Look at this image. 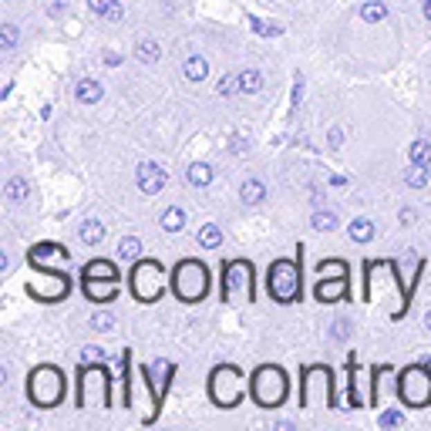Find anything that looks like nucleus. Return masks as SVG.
Returning a JSON list of instances; mask_svg holds the SVG:
<instances>
[{
	"mask_svg": "<svg viewBox=\"0 0 431 431\" xmlns=\"http://www.w3.org/2000/svg\"><path fill=\"white\" fill-rule=\"evenodd\" d=\"M158 54H162V48H158L155 41H142V44L135 48V57H138L142 64H155V61H158Z\"/></svg>",
	"mask_w": 431,
	"mask_h": 431,
	"instance_id": "29",
	"label": "nucleus"
},
{
	"mask_svg": "<svg viewBox=\"0 0 431 431\" xmlns=\"http://www.w3.org/2000/svg\"><path fill=\"white\" fill-rule=\"evenodd\" d=\"M7 199H10V203H24L27 199V182L21 176H14L7 182Z\"/></svg>",
	"mask_w": 431,
	"mask_h": 431,
	"instance_id": "31",
	"label": "nucleus"
},
{
	"mask_svg": "<svg viewBox=\"0 0 431 431\" xmlns=\"http://www.w3.org/2000/svg\"><path fill=\"white\" fill-rule=\"evenodd\" d=\"M313 297L320 304H337L340 297H347V273L344 277H320V283L313 286Z\"/></svg>",
	"mask_w": 431,
	"mask_h": 431,
	"instance_id": "11",
	"label": "nucleus"
},
{
	"mask_svg": "<svg viewBox=\"0 0 431 431\" xmlns=\"http://www.w3.org/2000/svg\"><path fill=\"white\" fill-rule=\"evenodd\" d=\"M152 378H145L149 384H152V394H155V401H162L165 398V391H169V374H172V364L169 360H155L152 367H145Z\"/></svg>",
	"mask_w": 431,
	"mask_h": 431,
	"instance_id": "14",
	"label": "nucleus"
},
{
	"mask_svg": "<svg viewBox=\"0 0 431 431\" xmlns=\"http://www.w3.org/2000/svg\"><path fill=\"white\" fill-rule=\"evenodd\" d=\"M27 398H30V405L37 407L61 405V398H64V374L57 367H51V364L34 367L30 378H27Z\"/></svg>",
	"mask_w": 431,
	"mask_h": 431,
	"instance_id": "3",
	"label": "nucleus"
},
{
	"mask_svg": "<svg viewBox=\"0 0 431 431\" xmlns=\"http://www.w3.org/2000/svg\"><path fill=\"white\" fill-rule=\"evenodd\" d=\"M398 398L411 407H428L431 405V367L425 364H411L398 374Z\"/></svg>",
	"mask_w": 431,
	"mask_h": 431,
	"instance_id": "7",
	"label": "nucleus"
},
{
	"mask_svg": "<svg viewBox=\"0 0 431 431\" xmlns=\"http://www.w3.org/2000/svg\"><path fill=\"white\" fill-rule=\"evenodd\" d=\"M425 327L431 330V310H428V313H425Z\"/></svg>",
	"mask_w": 431,
	"mask_h": 431,
	"instance_id": "45",
	"label": "nucleus"
},
{
	"mask_svg": "<svg viewBox=\"0 0 431 431\" xmlns=\"http://www.w3.org/2000/svg\"><path fill=\"white\" fill-rule=\"evenodd\" d=\"M405 182L411 185V189H425L431 182V172H428V165H421V162H411L405 169Z\"/></svg>",
	"mask_w": 431,
	"mask_h": 431,
	"instance_id": "18",
	"label": "nucleus"
},
{
	"mask_svg": "<svg viewBox=\"0 0 431 431\" xmlns=\"http://www.w3.org/2000/svg\"><path fill=\"white\" fill-rule=\"evenodd\" d=\"M81 357L95 364V360H102V357H104V351H102V347H95V344H91V347H84V351H81Z\"/></svg>",
	"mask_w": 431,
	"mask_h": 431,
	"instance_id": "40",
	"label": "nucleus"
},
{
	"mask_svg": "<svg viewBox=\"0 0 431 431\" xmlns=\"http://www.w3.org/2000/svg\"><path fill=\"white\" fill-rule=\"evenodd\" d=\"M317 273H320V277H344V273H347V263H344V259H320V263H317Z\"/></svg>",
	"mask_w": 431,
	"mask_h": 431,
	"instance_id": "30",
	"label": "nucleus"
},
{
	"mask_svg": "<svg viewBox=\"0 0 431 431\" xmlns=\"http://www.w3.org/2000/svg\"><path fill=\"white\" fill-rule=\"evenodd\" d=\"M128 283H131L135 300L155 304V300L165 293V270H162V263H155V259H135Z\"/></svg>",
	"mask_w": 431,
	"mask_h": 431,
	"instance_id": "5",
	"label": "nucleus"
},
{
	"mask_svg": "<svg viewBox=\"0 0 431 431\" xmlns=\"http://www.w3.org/2000/svg\"><path fill=\"white\" fill-rule=\"evenodd\" d=\"M135 182H138V189L145 192V196H155V192H162L165 189V169L162 165H155V162H142L138 169H135Z\"/></svg>",
	"mask_w": 431,
	"mask_h": 431,
	"instance_id": "10",
	"label": "nucleus"
},
{
	"mask_svg": "<svg viewBox=\"0 0 431 431\" xmlns=\"http://www.w3.org/2000/svg\"><path fill=\"white\" fill-rule=\"evenodd\" d=\"M327 142H330V149H340L344 145V128H330Z\"/></svg>",
	"mask_w": 431,
	"mask_h": 431,
	"instance_id": "39",
	"label": "nucleus"
},
{
	"mask_svg": "<svg viewBox=\"0 0 431 431\" xmlns=\"http://www.w3.org/2000/svg\"><path fill=\"white\" fill-rule=\"evenodd\" d=\"M182 226H185V212H182L178 205H169V209L162 212V229H165V232H178Z\"/></svg>",
	"mask_w": 431,
	"mask_h": 431,
	"instance_id": "25",
	"label": "nucleus"
},
{
	"mask_svg": "<svg viewBox=\"0 0 431 431\" xmlns=\"http://www.w3.org/2000/svg\"><path fill=\"white\" fill-rule=\"evenodd\" d=\"M81 286H84V297H88V300H95V304H104V300H115V297H118V279H91V277H84V279H81Z\"/></svg>",
	"mask_w": 431,
	"mask_h": 431,
	"instance_id": "13",
	"label": "nucleus"
},
{
	"mask_svg": "<svg viewBox=\"0 0 431 431\" xmlns=\"http://www.w3.org/2000/svg\"><path fill=\"white\" fill-rule=\"evenodd\" d=\"M401 421H405L401 411H384V414H380V428H398Z\"/></svg>",
	"mask_w": 431,
	"mask_h": 431,
	"instance_id": "36",
	"label": "nucleus"
},
{
	"mask_svg": "<svg viewBox=\"0 0 431 431\" xmlns=\"http://www.w3.org/2000/svg\"><path fill=\"white\" fill-rule=\"evenodd\" d=\"M425 17L431 21V0H425Z\"/></svg>",
	"mask_w": 431,
	"mask_h": 431,
	"instance_id": "44",
	"label": "nucleus"
},
{
	"mask_svg": "<svg viewBox=\"0 0 431 431\" xmlns=\"http://www.w3.org/2000/svg\"><path fill=\"white\" fill-rule=\"evenodd\" d=\"M199 246H203V250H219V246H223V232H219V226L205 223V226L199 229Z\"/></svg>",
	"mask_w": 431,
	"mask_h": 431,
	"instance_id": "24",
	"label": "nucleus"
},
{
	"mask_svg": "<svg viewBox=\"0 0 431 431\" xmlns=\"http://www.w3.org/2000/svg\"><path fill=\"white\" fill-rule=\"evenodd\" d=\"M310 223H313V229H320V232H330V229H337V216L320 209V212H313V219H310Z\"/></svg>",
	"mask_w": 431,
	"mask_h": 431,
	"instance_id": "32",
	"label": "nucleus"
},
{
	"mask_svg": "<svg viewBox=\"0 0 431 431\" xmlns=\"http://www.w3.org/2000/svg\"><path fill=\"white\" fill-rule=\"evenodd\" d=\"M84 277L91 279H118V270H115V263L111 259H91L88 266H84ZM81 277V279H84Z\"/></svg>",
	"mask_w": 431,
	"mask_h": 431,
	"instance_id": "17",
	"label": "nucleus"
},
{
	"mask_svg": "<svg viewBox=\"0 0 431 431\" xmlns=\"http://www.w3.org/2000/svg\"><path fill=\"white\" fill-rule=\"evenodd\" d=\"M27 293L37 297V300H44V304L64 300V297H68V277H64V273H48V270H41V279H30V283H27Z\"/></svg>",
	"mask_w": 431,
	"mask_h": 431,
	"instance_id": "8",
	"label": "nucleus"
},
{
	"mask_svg": "<svg viewBox=\"0 0 431 431\" xmlns=\"http://www.w3.org/2000/svg\"><path fill=\"white\" fill-rule=\"evenodd\" d=\"M246 149H250L246 138H232V152H246Z\"/></svg>",
	"mask_w": 431,
	"mask_h": 431,
	"instance_id": "42",
	"label": "nucleus"
},
{
	"mask_svg": "<svg viewBox=\"0 0 431 431\" xmlns=\"http://www.w3.org/2000/svg\"><path fill=\"white\" fill-rule=\"evenodd\" d=\"M172 293L182 304H199L209 293V270L199 259H182L172 270Z\"/></svg>",
	"mask_w": 431,
	"mask_h": 431,
	"instance_id": "2",
	"label": "nucleus"
},
{
	"mask_svg": "<svg viewBox=\"0 0 431 431\" xmlns=\"http://www.w3.org/2000/svg\"><path fill=\"white\" fill-rule=\"evenodd\" d=\"M239 199H243V205H259L266 199V185L259 178H246L243 189H239Z\"/></svg>",
	"mask_w": 431,
	"mask_h": 431,
	"instance_id": "16",
	"label": "nucleus"
},
{
	"mask_svg": "<svg viewBox=\"0 0 431 431\" xmlns=\"http://www.w3.org/2000/svg\"><path fill=\"white\" fill-rule=\"evenodd\" d=\"M27 259H30V266H34V270H48V263H54V259L68 263V250H64V246H57V243H37V246L27 253Z\"/></svg>",
	"mask_w": 431,
	"mask_h": 431,
	"instance_id": "12",
	"label": "nucleus"
},
{
	"mask_svg": "<svg viewBox=\"0 0 431 431\" xmlns=\"http://www.w3.org/2000/svg\"><path fill=\"white\" fill-rule=\"evenodd\" d=\"M360 17H364L367 24H378V21H384V17H387V7H384L380 0H367V3L360 7Z\"/></svg>",
	"mask_w": 431,
	"mask_h": 431,
	"instance_id": "27",
	"label": "nucleus"
},
{
	"mask_svg": "<svg viewBox=\"0 0 431 431\" xmlns=\"http://www.w3.org/2000/svg\"><path fill=\"white\" fill-rule=\"evenodd\" d=\"M14 44H17V27L3 24V27H0V48H3V51H10Z\"/></svg>",
	"mask_w": 431,
	"mask_h": 431,
	"instance_id": "34",
	"label": "nucleus"
},
{
	"mask_svg": "<svg viewBox=\"0 0 431 431\" xmlns=\"http://www.w3.org/2000/svg\"><path fill=\"white\" fill-rule=\"evenodd\" d=\"M182 71H185V77H189V81H205V75H209V64H205V57L192 54V57L182 64Z\"/></svg>",
	"mask_w": 431,
	"mask_h": 431,
	"instance_id": "22",
	"label": "nucleus"
},
{
	"mask_svg": "<svg viewBox=\"0 0 431 431\" xmlns=\"http://www.w3.org/2000/svg\"><path fill=\"white\" fill-rule=\"evenodd\" d=\"M185 178H189L192 185L205 189V185L212 182V165H209V162H192V165H189V172H185Z\"/></svg>",
	"mask_w": 431,
	"mask_h": 431,
	"instance_id": "20",
	"label": "nucleus"
},
{
	"mask_svg": "<svg viewBox=\"0 0 431 431\" xmlns=\"http://www.w3.org/2000/svg\"><path fill=\"white\" fill-rule=\"evenodd\" d=\"M259 88H263V75H259L256 68L239 71V91H243V95H256Z\"/></svg>",
	"mask_w": 431,
	"mask_h": 431,
	"instance_id": "23",
	"label": "nucleus"
},
{
	"mask_svg": "<svg viewBox=\"0 0 431 431\" xmlns=\"http://www.w3.org/2000/svg\"><path fill=\"white\" fill-rule=\"evenodd\" d=\"M337 340H344L347 333H351V320H333V330H330Z\"/></svg>",
	"mask_w": 431,
	"mask_h": 431,
	"instance_id": "38",
	"label": "nucleus"
},
{
	"mask_svg": "<svg viewBox=\"0 0 431 431\" xmlns=\"http://www.w3.org/2000/svg\"><path fill=\"white\" fill-rule=\"evenodd\" d=\"M266 290L277 304H293L300 300V263L293 259H277L270 263V273H266Z\"/></svg>",
	"mask_w": 431,
	"mask_h": 431,
	"instance_id": "6",
	"label": "nucleus"
},
{
	"mask_svg": "<svg viewBox=\"0 0 431 431\" xmlns=\"http://www.w3.org/2000/svg\"><path fill=\"white\" fill-rule=\"evenodd\" d=\"M104 17H108V21H122V3H115V7H111Z\"/></svg>",
	"mask_w": 431,
	"mask_h": 431,
	"instance_id": "41",
	"label": "nucleus"
},
{
	"mask_svg": "<svg viewBox=\"0 0 431 431\" xmlns=\"http://www.w3.org/2000/svg\"><path fill=\"white\" fill-rule=\"evenodd\" d=\"M286 391H290V380L277 364L256 367L253 378H250V394H253V401L259 407H279L286 401Z\"/></svg>",
	"mask_w": 431,
	"mask_h": 431,
	"instance_id": "1",
	"label": "nucleus"
},
{
	"mask_svg": "<svg viewBox=\"0 0 431 431\" xmlns=\"http://www.w3.org/2000/svg\"><path fill=\"white\" fill-rule=\"evenodd\" d=\"M216 91L223 95V98H229V95H236L239 91V75H226L219 84H216Z\"/></svg>",
	"mask_w": 431,
	"mask_h": 431,
	"instance_id": "33",
	"label": "nucleus"
},
{
	"mask_svg": "<svg viewBox=\"0 0 431 431\" xmlns=\"http://www.w3.org/2000/svg\"><path fill=\"white\" fill-rule=\"evenodd\" d=\"M246 391V380H243V371L236 364H216L212 374H209V398L212 405L219 407H236L239 398Z\"/></svg>",
	"mask_w": 431,
	"mask_h": 431,
	"instance_id": "4",
	"label": "nucleus"
},
{
	"mask_svg": "<svg viewBox=\"0 0 431 431\" xmlns=\"http://www.w3.org/2000/svg\"><path fill=\"white\" fill-rule=\"evenodd\" d=\"M115 3H118V0H88V7H91L95 14H102V17L111 10V7H115Z\"/></svg>",
	"mask_w": 431,
	"mask_h": 431,
	"instance_id": "37",
	"label": "nucleus"
},
{
	"mask_svg": "<svg viewBox=\"0 0 431 431\" xmlns=\"http://www.w3.org/2000/svg\"><path fill=\"white\" fill-rule=\"evenodd\" d=\"M102 95H104L102 81H95V77H81V81H77L75 98L81 104H98V102H102Z\"/></svg>",
	"mask_w": 431,
	"mask_h": 431,
	"instance_id": "15",
	"label": "nucleus"
},
{
	"mask_svg": "<svg viewBox=\"0 0 431 431\" xmlns=\"http://www.w3.org/2000/svg\"><path fill=\"white\" fill-rule=\"evenodd\" d=\"M232 293H243L246 300H253V266L246 259H236L226 266V286H223V297Z\"/></svg>",
	"mask_w": 431,
	"mask_h": 431,
	"instance_id": "9",
	"label": "nucleus"
},
{
	"mask_svg": "<svg viewBox=\"0 0 431 431\" xmlns=\"http://www.w3.org/2000/svg\"><path fill=\"white\" fill-rule=\"evenodd\" d=\"M414 223V209H401V226H411Z\"/></svg>",
	"mask_w": 431,
	"mask_h": 431,
	"instance_id": "43",
	"label": "nucleus"
},
{
	"mask_svg": "<svg viewBox=\"0 0 431 431\" xmlns=\"http://www.w3.org/2000/svg\"><path fill=\"white\" fill-rule=\"evenodd\" d=\"M118 256H122V259H128V263L142 259V239H138V236H125V239L118 243Z\"/></svg>",
	"mask_w": 431,
	"mask_h": 431,
	"instance_id": "26",
	"label": "nucleus"
},
{
	"mask_svg": "<svg viewBox=\"0 0 431 431\" xmlns=\"http://www.w3.org/2000/svg\"><path fill=\"white\" fill-rule=\"evenodd\" d=\"M81 243H88V246H98V243H104L102 219H84V223H81Z\"/></svg>",
	"mask_w": 431,
	"mask_h": 431,
	"instance_id": "19",
	"label": "nucleus"
},
{
	"mask_svg": "<svg viewBox=\"0 0 431 431\" xmlns=\"http://www.w3.org/2000/svg\"><path fill=\"white\" fill-rule=\"evenodd\" d=\"M347 232H351V243H371V239H374V223L360 216V219H354V223H351V229H347Z\"/></svg>",
	"mask_w": 431,
	"mask_h": 431,
	"instance_id": "21",
	"label": "nucleus"
},
{
	"mask_svg": "<svg viewBox=\"0 0 431 431\" xmlns=\"http://www.w3.org/2000/svg\"><path fill=\"white\" fill-rule=\"evenodd\" d=\"M407 155H411V162H421V165H431V142H425V138L411 142V149H407Z\"/></svg>",
	"mask_w": 431,
	"mask_h": 431,
	"instance_id": "28",
	"label": "nucleus"
},
{
	"mask_svg": "<svg viewBox=\"0 0 431 431\" xmlns=\"http://www.w3.org/2000/svg\"><path fill=\"white\" fill-rule=\"evenodd\" d=\"M91 327L98 330V333H108V330L115 327V317L111 313H91Z\"/></svg>",
	"mask_w": 431,
	"mask_h": 431,
	"instance_id": "35",
	"label": "nucleus"
}]
</instances>
